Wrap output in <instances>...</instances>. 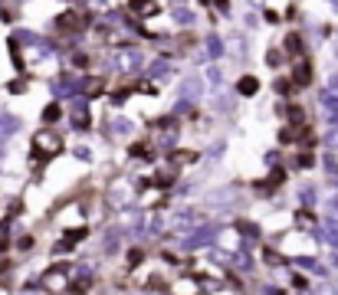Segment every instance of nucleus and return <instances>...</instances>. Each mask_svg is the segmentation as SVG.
Here are the masks:
<instances>
[{"instance_id": "obj_1", "label": "nucleus", "mask_w": 338, "mask_h": 295, "mask_svg": "<svg viewBox=\"0 0 338 295\" xmlns=\"http://www.w3.org/2000/svg\"><path fill=\"white\" fill-rule=\"evenodd\" d=\"M33 148H36L39 154H46V157H53V154H59V148H63V141L56 138L53 132H39L36 138H33Z\"/></svg>"}, {"instance_id": "obj_2", "label": "nucleus", "mask_w": 338, "mask_h": 295, "mask_svg": "<svg viewBox=\"0 0 338 295\" xmlns=\"http://www.w3.org/2000/svg\"><path fill=\"white\" fill-rule=\"evenodd\" d=\"M155 0H132V13H138V16H145V13H155Z\"/></svg>"}, {"instance_id": "obj_3", "label": "nucleus", "mask_w": 338, "mask_h": 295, "mask_svg": "<svg viewBox=\"0 0 338 295\" xmlns=\"http://www.w3.org/2000/svg\"><path fill=\"white\" fill-rule=\"evenodd\" d=\"M16 128H20V118H13V115H0V135H13Z\"/></svg>"}, {"instance_id": "obj_4", "label": "nucleus", "mask_w": 338, "mask_h": 295, "mask_svg": "<svg viewBox=\"0 0 338 295\" xmlns=\"http://www.w3.org/2000/svg\"><path fill=\"white\" fill-rule=\"evenodd\" d=\"M204 43H207V53H210V59H220V53H223V43H220V39H217V36L210 33V36H207Z\"/></svg>"}, {"instance_id": "obj_5", "label": "nucleus", "mask_w": 338, "mask_h": 295, "mask_svg": "<svg viewBox=\"0 0 338 295\" xmlns=\"http://www.w3.org/2000/svg\"><path fill=\"white\" fill-rule=\"evenodd\" d=\"M260 89V79H253V76H243L240 79V95H253Z\"/></svg>"}, {"instance_id": "obj_6", "label": "nucleus", "mask_w": 338, "mask_h": 295, "mask_svg": "<svg viewBox=\"0 0 338 295\" xmlns=\"http://www.w3.org/2000/svg\"><path fill=\"white\" fill-rule=\"evenodd\" d=\"M309 76H312V72H309V66H306V62H299V66H296V86H306Z\"/></svg>"}, {"instance_id": "obj_7", "label": "nucleus", "mask_w": 338, "mask_h": 295, "mask_svg": "<svg viewBox=\"0 0 338 295\" xmlns=\"http://www.w3.org/2000/svg\"><path fill=\"white\" fill-rule=\"evenodd\" d=\"M174 20H177V23H190V20H194V13H190V10H184V7H174Z\"/></svg>"}, {"instance_id": "obj_8", "label": "nucleus", "mask_w": 338, "mask_h": 295, "mask_svg": "<svg viewBox=\"0 0 338 295\" xmlns=\"http://www.w3.org/2000/svg\"><path fill=\"white\" fill-rule=\"evenodd\" d=\"M59 118V105H46L43 109V122H56Z\"/></svg>"}, {"instance_id": "obj_9", "label": "nucleus", "mask_w": 338, "mask_h": 295, "mask_svg": "<svg viewBox=\"0 0 338 295\" xmlns=\"http://www.w3.org/2000/svg\"><path fill=\"white\" fill-rule=\"evenodd\" d=\"M207 79L210 82H220V69H207Z\"/></svg>"}, {"instance_id": "obj_10", "label": "nucleus", "mask_w": 338, "mask_h": 295, "mask_svg": "<svg viewBox=\"0 0 338 295\" xmlns=\"http://www.w3.org/2000/svg\"><path fill=\"white\" fill-rule=\"evenodd\" d=\"M325 138H329V145H335V148H338V132H329Z\"/></svg>"}, {"instance_id": "obj_11", "label": "nucleus", "mask_w": 338, "mask_h": 295, "mask_svg": "<svg viewBox=\"0 0 338 295\" xmlns=\"http://www.w3.org/2000/svg\"><path fill=\"white\" fill-rule=\"evenodd\" d=\"M332 89H335V92H338V76H332Z\"/></svg>"}, {"instance_id": "obj_12", "label": "nucleus", "mask_w": 338, "mask_h": 295, "mask_svg": "<svg viewBox=\"0 0 338 295\" xmlns=\"http://www.w3.org/2000/svg\"><path fill=\"white\" fill-rule=\"evenodd\" d=\"M332 3H335V10H338V0H332Z\"/></svg>"}, {"instance_id": "obj_13", "label": "nucleus", "mask_w": 338, "mask_h": 295, "mask_svg": "<svg viewBox=\"0 0 338 295\" xmlns=\"http://www.w3.org/2000/svg\"><path fill=\"white\" fill-rule=\"evenodd\" d=\"M335 56H338V46H335Z\"/></svg>"}]
</instances>
